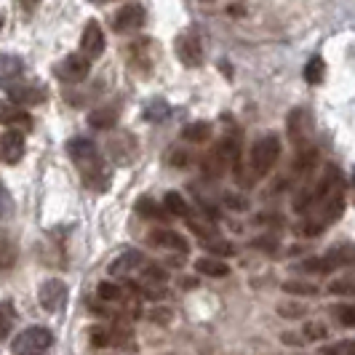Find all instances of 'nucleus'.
I'll use <instances>...</instances> for the list:
<instances>
[{"label":"nucleus","mask_w":355,"mask_h":355,"mask_svg":"<svg viewBox=\"0 0 355 355\" xmlns=\"http://www.w3.org/2000/svg\"><path fill=\"white\" fill-rule=\"evenodd\" d=\"M91 3H107V0H91Z\"/></svg>","instance_id":"obj_43"},{"label":"nucleus","mask_w":355,"mask_h":355,"mask_svg":"<svg viewBox=\"0 0 355 355\" xmlns=\"http://www.w3.org/2000/svg\"><path fill=\"white\" fill-rule=\"evenodd\" d=\"M307 134H310V121H307V110L297 107L288 112V137L291 142H297V147H304L307 142Z\"/></svg>","instance_id":"obj_14"},{"label":"nucleus","mask_w":355,"mask_h":355,"mask_svg":"<svg viewBox=\"0 0 355 355\" xmlns=\"http://www.w3.org/2000/svg\"><path fill=\"white\" fill-rule=\"evenodd\" d=\"M147 241H150V246H155V249L179 251V254H187V249H190L187 238H184V235H179L177 230H168V227H158V230H153L150 235H147Z\"/></svg>","instance_id":"obj_7"},{"label":"nucleus","mask_w":355,"mask_h":355,"mask_svg":"<svg viewBox=\"0 0 355 355\" xmlns=\"http://www.w3.org/2000/svg\"><path fill=\"white\" fill-rule=\"evenodd\" d=\"M37 300H40V307L46 313H59L67 304V284L59 278H49L46 284H40Z\"/></svg>","instance_id":"obj_5"},{"label":"nucleus","mask_w":355,"mask_h":355,"mask_svg":"<svg viewBox=\"0 0 355 355\" xmlns=\"http://www.w3.org/2000/svg\"><path fill=\"white\" fill-rule=\"evenodd\" d=\"M53 345L51 329L46 326H30L24 331H19L11 342V353L14 355H46Z\"/></svg>","instance_id":"obj_2"},{"label":"nucleus","mask_w":355,"mask_h":355,"mask_svg":"<svg viewBox=\"0 0 355 355\" xmlns=\"http://www.w3.org/2000/svg\"><path fill=\"white\" fill-rule=\"evenodd\" d=\"M80 51H83V56H89V59H96V56H102V51H105V33H102V27H99L96 19H91L89 24H86V30H83Z\"/></svg>","instance_id":"obj_11"},{"label":"nucleus","mask_w":355,"mask_h":355,"mask_svg":"<svg viewBox=\"0 0 355 355\" xmlns=\"http://www.w3.org/2000/svg\"><path fill=\"white\" fill-rule=\"evenodd\" d=\"M196 270L206 278H225L230 272V267L225 265L222 259H216V257H200L196 262Z\"/></svg>","instance_id":"obj_16"},{"label":"nucleus","mask_w":355,"mask_h":355,"mask_svg":"<svg viewBox=\"0 0 355 355\" xmlns=\"http://www.w3.org/2000/svg\"><path fill=\"white\" fill-rule=\"evenodd\" d=\"M91 72V59L83 53H70L64 56L59 64H56V75L64 80V83H80L86 80Z\"/></svg>","instance_id":"obj_4"},{"label":"nucleus","mask_w":355,"mask_h":355,"mask_svg":"<svg viewBox=\"0 0 355 355\" xmlns=\"http://www.w3.org/2000/svg\"><path fill=\"white\" fill-rule=\"evenodd\" d=\"M209 137H211V123H206V121H193V123H187L182 128V139L184 142L200 144L206 142Z\"/></svg>","instance_id":"obj_18"},{"label":"nucleus","mask_w":355,"mask_h":355,"mask_svg":"<svg viewBox=\"0 0 355 355\" xmlns=\"http://www.w3.org/2000/svg\"><path fill=\"white\" fill-rule=\"evenodd\" d=\"M334 315L342 326H355V304H339L334 307Z\"/></svg>","instance_id":"obj_34"},{"label":"nucleus","mask_w":355,"mask_h":355,"mask_svg":"<svg viewBox=\"0 0 355 355\" xmlns=\"http://www.w3.org/2000/svg\"><path fill=\"white\" fill-rule=\"evenodd\" d=\"M174 49H177L179 62H182L184 67H200V64H203V43H200V37H198L193 30L182 33V35L177 37V43H174Z\"/></svg>","instance_id":"obj_3"},{"label":"nucleus","mask_w":355,"mask_h":355,"mask_svg":"<svg viewBox=\"0 0 355 355\" xmlns=\"http://www.w3.org/2000/svg\"><path fill=\"white\" fill-rule=\"evenodd\" d=\"M284 345H294V347H300L302 345V339H297V337H291V334H284Z\"/></svg>","instance_id":"obj_41"},{"label":"nucleus","mask_w":355,"mask_h":355,"mask_svg":"<svg viewBox=\"0 0 355 355\" xmlns=\"http://www.w3.org/2000/svg\"><path fill=\"white\" fill-rule=\"evenodd\" d=\"M222 203L227 206V209H232V211H243V209H249V200L243 196H238V193H225L222 196Z\"/></svg>","instance_id":"obj_35"},{"label":"nucleus","mask_w":355,"mask_h":355,"mask_svg":"<svg viewBox=\"0 0 355 355\" xmlns=\"http://www.w3.org/2000/svg\"><path fill=\"white\" fill-rule=\"evenodd\" d=\"M0 158L11 163V166L24 158V134L19 128H8L0 137Z\"/></svg>","instance_id":"obj_9"},{"label":"nucleus","mask_w":355,"mask_h":355,"mask_svg":"<svg viewBox=\"0 0 355 355\" xmlns=\"http://www.w3.org/2000/svg\"><path fill=\"white\" fill-rule=\"evenodd\" d=\"M323 78H326V62H323L320 56H313V59L304 64V80L313 83V86H318Z\"/></svg>","instance_id":"obj_23"},{"label":"nucleus","mask_w":355,"mask_h":355,"mask_svg":"<svg viewBox=\"0 0 355 355\" xmlns=\"http://www.w3.org/2000/svg\"><path fill=\"white\" fill-rule=\"evenodd\" d=\"M320 355H355V339L326 345V347H320Z\"/></svg>","instance_id":"obj_32"},{"label":"nucleus","mask_w":355,"mask_h":355,"mask_svg":"<svg viewBox=\"0 0 355 355\" xmlns=\"http://www.w3.org/2000/svg\"><path fill=\"white\" fill-rule=\"evenodd\" d=\"M150 318L155 320V323H168L171 320V310L168 307H163V310H153V315Z\"/></svg>","instance_id":"obj_40"},{"label":"nucleus","mask_w":355,"mask_h":355,"mask_svg":"<svg viewBox=\"0 0 355 355\" xmlns=\"http://www.w3.org/2000/svg\"><path fill=\"white\" fill-rule=\"evenodd\" d=\"M144 262V257H142V251H137V249H125L121 251L112 262H110V275H121V278H125V275H131L134 270H139Z\"/></svg>","instance_id":"obj_12"},{"label":"nucleus","mask_w":355,"mask_h":355,"mask_svg":"<svg viewBox=\"0 0 355 355\" xmlns=\"http://www.w3.org/2000/svg\"><path fill=\"white\" fill-rule=\"evenodd\" d=\"M329 294H337V297H355V275H345L329 284Z\"/></svg>","instance_id":"obj_28"},{"label":"nucleus","mask_w":355,"mask_h":355,"mask_svg":"<svg viewBox=\"0 0 355 355\" xmlns=\"http://www.w3.org/2000/svg\"><path fill=\"white\" fill-rule=\"evenodd\" d=\"M326 262H329L331 270L355 265V246L353 243H347V246H337L334 251H329V254H326Z\"/></svg>","instance_id":"obj_17"},{"label":"nucleus","mask_w":355,"mask_h":355,"mask_svg":"<svg viewBox=\"0 0 355 355\" xmlns=\"http://www.w3.org/2000/svg\"><path fill=\"white\" fill-rule=\"evenodd\" d=\"M227 166H232V160L219 150V144H214L211 153L203 158V163H200V168H203V177L209 179H219L225 171H227Z\"/></svg>","instance_id":"obj_15"},{"label":"nucleus","mask_w":355,"mask_h":355,"mask_svg":"<svg viewBox=\"0 0 355 355\" xmlns=\"http://www.w3.org/2000/svg\"><path fill=\"white\" fill-rule=\"evenodd\" d=\"M137 211L147 216V219H160V216H166V206H158L153 198H139L137 200Z\"/></svg>","instance_id":"obj_29"},{"label":"nucleus","mask_w":355,"mask_h":355,"mask_svg":"<svg viewBox=\"0 0 355 355\" xmlns=\"http://www.w3.org/2000/svg\"><path fill=\"white\" fill-rule=\"evenodd\" d=\"M118 121V110L115 107H99V110H94L89 115V123L94 128H99V131H107V128H112Z\"/></svg>","instance_id":"obj_20"},{"label":"nucleus","mask_w":355,"mask_h":355,"mask_svg":"<svg viewBox=\"0 0 355 355\" xmlns=\"http://www.w3.org/2000/svg\"><path fill=\"white\" fill-rule=\"evenodd\" d=\"M302 272H315V275H326V272H331V267L326 262V257H310V259H304L302 265H300Z\"/></svg>","instance_id":"obj_31"},{"label":"nucleus","mask_w":355,"mask_h":355,"mask_svg":"<svg viewBox=\"0 0 355 355\" xmlns=\"http://www.w3.org/2000/svg\"><path fill=\"white\" fill-rule=\"evenodd\" d=\"M11 214H14V198L0 184V219H8Z\"/></svg>","instance_id":"obj_36"},{"label":"nucleus","mask_w":355,"mask_h":355,"mask_svg":"<svg viewBox=\"0 0 355 355\" xmlns=\"http://www.w3.org/2000/svg\"><path fill=\"white\" fill-rule=\"evenodd\" d=\"M19 3H21V6L27 8V11H33V8H35V6L40 3V0H19Z\"/></svg>","instance_id":"obj_42"},{"label":"nucleus","mask_w":355,"mask_h":355,"mask_svg":"<svg viewBox=\"0 0 355 355\" xmlns=\"http://www.w3.org/2000/svg\"><path fill=\"white\" fill-rule=\"evenodd\" d=\"M67 155H70L78 166H80V171H86L91 166H96L99 163V153H96V144L86 139V137H75L67 142Z\"/></svg>","instance_id":"obj_6"},{"label":"nucleus","mask_w":355,"mask_h":355,"mask_svg":"<svg viewBox=\"0 0 355 355\" xmlns=\"http://www.w3.org/2000/svg\"><path fill=\"white\" fill-rule=\"evenodd\" d=\"M142 112H144V121H150V123H160V121H166V118H168L171 107L166 105L163 99H153V102H147V107H144Z\"/></svg>","instance_id":"obj_21"},{"label":"nucleus","mask_w":355,"mask_h":355,"mask_svg":"<svg viewBox=\"0 0 355 355\" xmlns=\"http://www.w3.org/2000/svg\"><path fill=\"white\" fill-rule=\"evenodd\" d=\"M284 291L294 294V297H315V294H318V288H315V286L304 284V281H286Z\"/></svg>","instance_id":"obj_30"},{"label":"nucleus","mask_w":355,"mask_h":355,"mask_svg":"<svg viewBox=\"0 0 355 355\" xmlns=\"http://www.w3.org/2000/svg\"><path fill=\"white\" fill-rule=\"evenodd\" d=\"M254 249H262V251L278 249V238H275V235H262V238H254Z\"/></svg>","instance_id":"obj_39"},{"label":"nucleus","mask_w":355,"mask_h":355,"mask_svg":"<svg viewBox=\"0 0 355 355\" xmlns=\"http://www.w3.org/2000/svg\"><path fill=\"white\" fill-rule=\"evenodd\" d=\"M326 337V323H320V320H310L307 326H304V339H323Z\"/></svg>","instance_id":"obj_37"},{"label":"nucleus","mask_w":355,"mask_h":355,"mask_svg":"<svg viewBox=\"0 0 355 355\" xmlns=\"http://www.w3.org/2000/svg\"><path fill=\"white\" fill-rule=\"evenodd\" d=\"M0 123L14 125V128H33V118L24 107L14 105V102H0Z\"/></svg>","instance_id":"obj_13"},{"label":"nucleus","mask_w":355,"mask_h":355,"mask_svg":"<svg viewBox=\"0 0 355 355\" xmlns=\"http://www.w3.org/2000/svg\"><path fill=\"white\" fill-rule=\"evenodd\" d=\"M17 265V243L11 235L0 230V270H11Z\"/></svg>","instance_id":"obj_19"},{"label":"nucleus","mask_w":355,"mask_h":355,"mask_svg":"<svg viewBox=\"0 0 355 355\" xmlns=\"http://www.w3.org/2000/svg\"><path fill=\"white\" fill-rule=\"evenodd\" d=\"M96 294H99V300H102V302H123V300H125L123 288H121L118 284H110V281L99 284Z\"/></svg>","instance_id":"obj_25"},{"label":"nucleus","mask_w":355,"mask_h":355,"mask_svg":"<svg viewBox=\"0 0 355 355\" xmlns=\"http://www.w3.org/2000/svg\"><path fill=\"white\" fill-rule=\"evenodd\" d=\"M203 249L209 251V254H214V257H232V254H235L232 243H227V241H219L216 235H211V238H203Z\"/></svg>","instance_id":"obj_26"},{"label":"nucleus","mask_w":355,"mask_h":355,"mask_svg":"<svg viewBox=\"0 0 355 355\" xmlns=\"http://www.w3.org/2000/svg\"><path fill=\"white\" fill-rule=\"evenodd\" d=\"M281 158V139L275 134H267V137H259L254 147H251L249 155V182H257L270 174V168L278 163Z\"/></svg>","instance_id":"obj_1"},{"label":"nucleus","mask_w":355,"mask_h":355,"mask_svg":"<svg viewBox=\"0 0 355 355\" xmlns=\"http://www.w3.org/2000/svg\"><path fill=\"white\" fill-rule=\"evenodd\" d=\"M14 320H17V310L14 302H0V342L11 334L14 329Z\"/></svg>","instance_id":"obj_22"},{"label":"nucleus","mask_w":355,"mask_h":355,"mask_svg":"<svg viewBox=\"0 0 355 355\" xmlns=\"http://www.w3.org/2000/svg\"><path fill=\"white\" fill-rule=\"evenodd\" d=\"M91 345L110 347V329H91Z\"/></svg>","instance_id":"obj_38"},{"label":"nucleus","mask_w":355,"mask_h":355,"mask_svg":"<svg viewBox=\"0 0 355 355\" xmlns=\"http://www.w3.org/2000/svg\"><path fill=\"white\" fill-rule=\"evenodd\" d=\"M144 24V8L139 3H128L123 6L115 17H112V27L118 30V33H134V30H139Z\"/></svg>","instance_id":"obj_8"},{"label":"nucleus","mask_w":355,"mask_h":355,"mask_svg":"<svg viewBox=\"0 0 355 355\" xmlns=\"http://www.w3.org/2000/svg\"><path fill=\"white\" fill-rule=\"evenodd\" d=\"M353 187H355V171H353Z\"/></svg>","instance_id":"obj_44"},{"label":"nucleus","mask_w":355,"mask_h":355,"mask_svg":"<svg viewBox=\"0 0 355 355\" xmlns=\"http://www.w3.org/2000/svg\"><path fill=\"white\" fill-rule=\"evenodd\" d=\"M139 272H142V284L139 286H166V281H168V272L155 265L144 267Z\"/></svg>","instance_id":"obj_27"},{"label":"nucleus","mask_w":355,"mask_h":355,"mask_svg":"<svg viewBox=\"0 0 355 355\" xmlns=\"http://www.w3.org/2000/svg\"><path fill=\"white\" fill-rule=\"evenodd\" d=\"M304 313H307V307L300 304V302H281L278 304V315H281V318L297 320V318H302Z\"/></svg>","instance_id":"obj_33"},{"label":"nucleus","mask_w":355,"mask_h":355,"mask_svg":"<svg viewBox=\"0 0 355 355\" xmlns=\"http://www.w3.org/2000/svg\"><path fill=\"white\" fill-rule=\"evenodd\" d=\"M6 91L11 96V102L19 107L24 105H40L46 99V91L37 89V86H30V83H21V80H14V83H6Z\"/></svg>","instance_id":"obj_10"},{"label":"nucleus","mask_w":355,"mask_h":355,"mask_svg":"<svg viewBox=\"0 0 355 355\" xmlns=\"http://www.w3.org/2000/svg\"><path fill=\"white\" fill-rule=\"evenodd\" d=\"M163 206H166V211L174 214V216H190V206L184 203V198L179 196V193H166V198H163Z\"/></svg>","instance_id":"obj_24"}]
</instances>
